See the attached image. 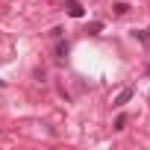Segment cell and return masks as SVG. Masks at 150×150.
Wrapping results in <instances>:
<instances>
[{"mask_svg": "<svg viewBox=\"0 0 150 150\" xmlns=\"http://www.w3.org/2000/svg\"><path fill=\"white\" fill-rule=\"evenodd\" d=\"M100 30H103V24H100V21H94V24H88V33H91V35H97Z\"/></svg>", "mask_w": 150, "mask_h": 150, "instance_id": "obj_4", "label": "cell"}, {"mask_svg": "<svg viewBox=\"0 0 150 150\" xmlns=\"http://www.w3.org/2000/svg\"><path fill=\"white\" fill-rule=\"evenodd\" d=\"M124 127H127V118L118 115V118H115V129H124Z\"/></svg>", "mask_w": 150, "mask_h": 150, "instance_id": "obj_6", "label": "cell"}, {"mask_svg": "<svg viewBox=\"0 0 150 150\" xmlns=\"http://www.w3.org/2000/svg\"><path fill=\"white\" fill-rule=\"evenodd\" d=\"M56 56H59V59H65V56H68V44H65L62 38H56Z\"/></svg>", "mask_w": 150, "mask_h": 150, "instance_id": "obj_3", "label": "cell"}, {"mask_svg": "<svg viewBox=\"0 0 150 150\" xmlns=\"http://www.w3.org/2000/svg\"><path fill=\"white\" fill-rule=\"evenodd\" d=\"M65 12H68L71 18H83V15H86V9H83L80 0H65Z\"/></svg>", "mask_w": 150, "mask_h": 150, "instance_id": "obj_1", "label": "cell"}, {"mask_svg": "<svg viewBox=\"0 0 150 150\" xmlns=\"http://www.w3.org/2000/svg\"><path fill=\"white\" fill-rule=\"evenodd\" d=\"M132 94H135L132 88H121V91H118V94L112 97V106H118V109H121V106H127V103L132 100Z\"/></svg>", "mask_w": 150, "mask_h": 150, "instance_id": "obj_2", "label": "cell"}, {"mask_svg": "<svg viewBox=\"0 0 150 150\" xmlns=\"http://www.w3.org/2000/svg\"><path fill=\"white\" fill-rule=\"evenodd\" d=\"M115 12H118V15H127L129 6H127V3H115Z\"/></svg>", "mask_w": 150, "mask_h": 150, "instance_id": "obj_5", "label": "cell"}]
</instances>
